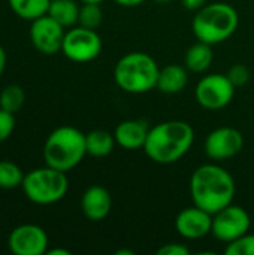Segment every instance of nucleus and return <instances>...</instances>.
<instances>
[{"label": "nucleus", "mask_w": 254, "mask_h": 255, "mask_svg": "<svg viewBox=\"0 0 254 255\" xmlns=\"http://www.w3.org/2000/svg\"><path fill=\"white\" fill-rule=\"evenodd\" d=\"M235 191L234 176L217 163L199 166L190 178V197L193 205L213 215L234 203Z\"/></svg>", "instance_id": "obj_1"}, {"label": "nucleus", "mask_w": 254, "mask_h": 255, "mask_svg": "<svg viewBox=\"0 0 254 255\" xmlns=\"http://www.w3.org/2000/svg\"><path fill=\"white\" fill-rule=\"evenodd\" d=\"M193 142V127L186 121L171 120L150 128L144 151L157 164H174L190 151Z\"/></svg>", "instance_id": "obj_2"}, {"label": "nucleus", "mask_w": 254, "mask_h": 255, "mask_svg": "<svg viewBox=\"0 0 254 255\" xmlns=\"http://www.w3.org/2000/svg\"><path fill=\"white\" fill-rule=\"evenodd\" d=\"M160 67L147 52L133 51L123 55L114 67V81L129 94H144L157 88Z\"/></svg>", "instance_id": "obj_3"}, {"label": "nucleus", "mask_w": 254, "mask_h": 255, "mask_svg": "<svg viewBox=\"0 0 254 255\" xmlns=\"http://www.w3.org/2000/svg\"><path fill=\"white\" fill-rule=\"evenodd\" d=\"M87 155L85 134L72 126L52 130L43 143L45 164L61 172L75 169Z\"/></svg>", "instance_id": "obj_4"}, {"label": "nucleus", "mask_w": 254, "mask_h": 255, "mask_svg": "<svg viewBox=\"0 0 254 255\" xmlns=\"http://www.w3.org/2000/svg\"><path fill=\"white\" fill-rule=\"evenodd\" d=\"M240 16L237 9L225 1H216L196 10L192 21V30L198 40L208 45H217L237 31Z\"/></svg>", "instance_id": "obj_5"}, {"label": "nucleus", "mask_w": 254, "mask_h": 255, "mask_svg": "<svg viewBox=\"0 0 254 255\" xmlns=\"http://www.w3.org/2000/svg\"><path fill=\"white\" fill-rule=\"evenodd\" d=\"M21 188L31 203L46 206L64 199L69 190V179L66 172L45 164V167H37L25 173Z\"/></svg>", "instance_id": "obj_6"}, {"label": "nucleus", "mask_w": 254, "mask_h": 255, "mask_svg": "<svg viewBox=\"0 0 254 255\" xmlns=\"http://www.w3.org/2000/svg\"><path fill=\"white\" fill-rule=\"evenodd\" d=\"M61 52L66 58L75 63H90L102 52V39L93 28L82 25L70 27L63 39Z\"/></svg>", "instance_id": "obj_7"}, {"label": "nucleus", "mask_w": 254, "mask_h": 255, "mask_svg": "<svg viewBox=\"0 0 254 255\" xmlns=\"http://www.w3.org/2000/svg\"><path fill=\"white\" fill-rule=\"evenodd\" d=\"M237 87L231 82L228 75L223 73H211L204 76L195 90V96L198 103L208 111H219L226 108L234 96Z\"/></svg>", "instance_id": "obj_8"}, {"label": "nucleus", "mask_w": 254, "mask_h": 255, "mask_svg": "<svg viewBox=\"0 0 254 255\" xmlns=\"http://www.w3.org/2000/svg\"><path fill=\"white\" fill-rule=\"evenodd\" d=\"M252 227V218L249 212L231 203L229 206L220 209L213 215V227H211V235L223 242V244H231L235 239L241 238L243 235L249 233Z\"/></svg>", "instance_id": "obj_9"}, {"label": "nucleus", "mask_w": 254, "mask_h": 255, "mask_svg": "<svg viewBox=\"0 0 254 255\" xmlns=\"http://www.w3.org/2000/svg\"><path fill=\"white\" fill-rule=\"evenodd\" d=\"M64 34L66 28L48 13L31 21L30 40L33 46L43 55H54L61 52Z\"/></svg>", "instance_id": "obj_10"}, {"label": "nucleus", "mask_w": 254, "mask_h": 255, "mask_svg": "<svg viewBox=\"0 0 254 255\" xmlns=\"http://www.w3.org/2000/svg\"><path fill=\"white\" fill-rule=\"evenodd\" d=\"M48 245L46 232L36 224H21L7 236V247L13 255H43Z\"/></svg>", "instance_id": "obj_11"}, {"label": "nucleus", "mask_w": 254, "mask_h": 255, "mask_svg": "<svg viewBox=\"0 0 254 255\" xmlns=\"http://www.w3.org/2000/svg\"><path fill=\"white\" fill-rule=\"evenodd\" d=\"M244 136L235 127H219L213 130L205 140V154L213 161H226L241 152Z\"/></svg>", "instance_id": "obj_12"}, {"label": "nucleus", "mask_w": 254, "mask_h": 255, "mask_svg": "<svg viewBox=\"0 0 254 255\" xmlns=\"http://www.w3.org/2000/svg\"><path fill=\"white\" fill-rule=\"evenodd\" d=\"M213 214L198 208L196 205L183 209L175 218V230L187 241H199L211 235Z\"/></svg>", "instance_id": "obj_13"}, {"label": "nucleus", "mask_w": 254, "mask_h": 255, "mask_svg": "<svg viewBox=\"0 0 254 255\" xmlns=\"http://www.w3.org/2000/svg\"><path fill=\"white\" fill-rule=\"evenodd\" d=\"M81 209L85 218H88L90 221H103L112 209L111 193L102 185L88 187L81 197Z\"/></svg>", "instance_id": "obj_14"}, {"label": "nucleus", "mask_w": 254, "mask_h": 255, "mask_svg": "<svg viewBox=\"0 0 254 255\" xmlns=\"http://www.w3.org/2000/svg\"><path fill=\"white\" fill-rule=\"evenodd\" d=\"M150 128L145 121L141 120H126L121 121L114 131L115 142L127 151L144 149Z\"/></svg>", "instance_id": "obj_15"}, {"label": "nucleus", "mask_w": 254, "mask_h": 255, "mask_svg": "<svg viewBox=\"0 0 254 255\" xmlns=\"http://www.w3.org/2000/svg\"><path fill=\"white\" fill-rule=\"evenodd\" d=\"M189 82V73L186 66L180 64H168L160 69L157 90L165 94H177L181 93Z\"/></svg>", "instance_id": "obj_16"}, {"label": "nucleus", "mask_w": 254, "mask_h": 255, "mask_svg": "<svg viewBox=\"0 0 254 255\" xmlns=\"http://www.w3.org/2000/svg\"><path fill=\"white\" fill-rule=\"evenodd\" d=\"M213 60H214L213 45L198 40L187 49L184 57V64L187 70L193 73H204L211 67Z\"/></svg>", "instance_id": "obj_17"}, {"label": "nucleus", "mask_w": 254, "mask_h": 255, "mask_svg": "<svg viewBox=\"0 0 254 255\" xmlns=\"http://www.w3.org/2000/svg\"><path fill=\"white\" fill-rule=\"evenodd\" d=\"M79 7L81 6L75 0H51L46 13L64 28H70L78 24Z\"/></svg>", "instance_id": "obj_18"}, {"label": "nucleus", "mask_w": 254, "mask_h": 255, "mask_svg": "<svg viewBox=\"0 0 254 255\" xmlns=\"http://www.w3.org/2000/svg\"><path fill=\"white\" fill-rule=\"evenodd\" d=\"M87 154L96 158L108 157L117 145L115 136L106 130H93L85 134Z\"/></svg>", "instance_id": "obj_19"}, {"label": "nucleus", "mask_w": 254, "mask_h": 255, "mask_svg": "<svg viewBox=\"0 0 254 255\" xmlns=\"http://www.w3.org/2000/svg\"><path fill=\"white\" fill-rule=\"evenodd\" d=\"M51 0H7L12 12L25 21H33L42 15H46Z\"/></svg>", "instance_id": "obj_20"}, {"label": "nucleus", "mask_w": 254, "mask_h": 255, "mask_svg": "<svg viewBox=\"0 0 254 255\" xmlns=\"http://www.w3.org/2000/svg\"><path fill=\"white\" fill-rule=\"evenodd\" d=\"M24 172L21 167L10 160H0V188L13 190L22 185Z\"/></svg>", "instance_id": "obj_21"}, {"label": "nucleus", "mask_w": 254, "mask_h": 255, "mask_svg": "<svg viewBox=\"0 0 254 255\" xmlns=\"http://www.w3.org/2000/svg\"><path fill=\"white\" fill-rule=\"evenodd\" d=\"M24 102H25V93L16 84L6 85L0 93V108L10 114H16L22 108Z\"/></svg>", "instance_id": "obj_22"}, {"label": "nucleus", "mask_w": 254, "mask_h": 255, "mask_svg": "<svg viewBox=\"0 0 254 255\" xmlns=\"http://www.w3.org/2000/svg\"><path fill=\"white\" fill-rule=\"evenodd\" d=\"M103 21V12L99 3H82L79 7L78 25L96 30Z\"/></svg>", "instance_id": "obj_23"}, {"label": "nucleus", "mask_w": 254, "mask_h": 255, "mask_svg": "<svg viewBox=\"0 0 254 255\" xmlns=\"http://www.w3.org/2000/svg\"><path fill=\"white\" fill-rule=\"evenodd\" d=\"M226 255H254V235L246 233L234 242L228 244Z\"/></svg>", "instance_id": "obj_24"}, {"label": "nucleus", "mask_w": 254, "mask_h": 255, "mask_svg": "<svg viewBox=\"0 0 254 255\" xmlns=\"http://www.w3.org/2000/svg\"><path fill=\"white\" fill-rule=\"evenodd\" d=\"M228 78L231 79V82L238 88V87H244L249 81H250V69L246 64L237 63L234 64L229 70H228Z\"/></svg>", "instance_id": "obj_25"}, {"label": "nucleus", "mask_w": 254, "mask_h": 255, "mask_svg": "<svg viewBox=\"0 0 254 255\" xmlns=\"http://www.w3.org/2000/svg\"><path fill=\"white\" fill-rule=\"evenodd\" d=\"M15 130V114L0 108V143L7 140Z\"/></svg>", "instance_id": "obj_26"}, {"label": "nucleus", "mask_w": 254, "mask_h": 255, "mask_svg": "<svg viewBox=\"0 0 254 255\" xmlns=\"http://www.w3.org/2000/svg\"><path fill=\"white\" fill-rule=\"evenodd\" d=\"M159 255H189L190 248L183 244H165L157 250Z\"/></svg>", "instance_id": "obj_27"}, {"label": "nucleus", "mask_w": 254, "mask_h": 255, "mask_svg": "<svg viewBox=\"0 0 254 255\" xmlns=\"http://www.w3.org/2000/svg\"><path fill=\"white\" fill-rule=\"evenodd\" d=\"M181 4L187 9V10H199L202 6L207 4V0H181Z\"/></svg>", "instance_id": "obj_28"}, {"label": "nucleus", "mask_w": 254, "mask_h": 255, "mask_svg": "<svg viewBox=\"0 0 254 255\" xmlns=\"http://www.w3.org/2000/svg\"><path fill=\"white\" fill-rule=\"evenodd\" d=\"M117 4L123 6V7H135V6H139L142 4L145 0H114Z\"/></svg>", "instance_id": "obj_29"}, {"label": "nucleus", "mask_w": 254, "mask_h": 255, "mask_svg": "<svg viewBox=\"0 0 254 255\" xmlns=\"http://www.w3.org/2000/svg\"><path fill=\"white\" fill-rule=\"evenodd\" d=\"M6 63H7V54H6L4 48L0 45V76L3 75V72L6 69Z\"/></svg>", "instance_id": "obj_30"}, {"label": "nucleus", "mask_w": 254, "mask_h": 255, "mask_svg": "<svg viewBox=\"0 0 254 255\" xmlns=\"http://www.w3.org/2000/svg\"><path fill=\"white\" fill-rule=\"evenodd\" d=\"M46 255H70V251L63 248H55V250H48Z\"/></svg>", "instance_id": "obj_31"}, {"label": "nucleus", "mask_w": 254, "mask_h": 255, "mask_svg": "<svg viewBox=\"0 0 254 255\" xmlns=\"http://www.w3.org/2000/svg\"><path fill=\"white\" fill-rule=\"evenodd\" d=\"M117 255H135L133 251H126V250H120V251H117L115 253Z\"/></svg>", "instance_id": "obj_32"}, {"label": "nucleus", "mask_w": 254, "mask_h": 255, "mask_svg": "<svg viewBox=\"0 0 254 255\" xmlns=\"http://www.w3.org/2000/svg\"><path fill=\"white\" fill-rule=\"evenodd\" d=\"M81 1H82V3H99V4H100L103 0H81Z\"/></svg>", "instance_id": "obj_33"}, {"label": "nucleus", "mask_w": 254, "mask_h": 255, "mask_svg": "<svg viewBox=\"0 0 254 255\" xmlns=\"http://www.w3.org/2000/svg\"><path fill=\"white\" fill-rule=\"evenodd\" d=\"M154 1H157V3H162V4H165V3H169V1H172V0H154Z\"/></svg>", "instance_id": "obj_34"}]
</instances>
